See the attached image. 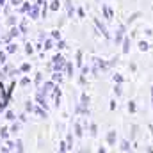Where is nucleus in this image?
<instances>
[{"instance_id": "obj_1", "label": "nucleus", "mask_w": 153, "mask_h": 153, "mask_svg": "<svg viewBox=\"0 0 153 153\" xmlns=\"http://www.w3.org/2000/svg\"><path fill=\"white\" fill-rule=\"evenodd\" d=\"M0 135L5 139V137H7V130H5V128H2V130H0Z\"/></svg>"}, {"instance_id": "obj_2", "label": "nucleus", "mask_w": 153, "mask_h": 153, "mask_svg": "<svg viewBox=\"0 0 153 153\" xmlns=\"http://www.w3.org/2000/svg\"><path fill=\"white\" fill-rule=\"evenodd\" d=\"M7 50H9V52H11V53H13V52H14V50H16V46H14V45H9V48H7Z\"/></svg>"}, {"instance_id": "obj_3", "label": "nucleus", "mask_w": 153, "mask_h": 153, "mask_svg": "<svg viewBox=\"0 0 153 153\" xmlns=\"http://www.w3.org/2000/svg\"><path fill=\"white\" fill-rule=\"evenodd\" d=\"M4 61H5V55H4V53L0 52V62H4Z\"/></svg>"}, {"instance_id": "obj_4", "label": "nucleus", "mask_w": 153, "mask_h": 153, "mask_svg": "<svg viewBox=\"0 0 153 153\" xmlns=\"http://www.w3.org/2000/svg\"><path fill=\"white\" fill-rule=\"evenodd\" d=\"M20 2H22V0H13V4H14V5H16V4H20Z\"/></svg>"}, {"instance_id": "obj_5", "label": "nucleus", "mask_w": 153, "mask_h": 153, "mask_svg": "<svg viewBox=\"0 0 153 153\" xmlns=\"http://www.w3.org/2000/svg\"><path fill=\"white\" fill-rule=\"evenodd\" d=\"M4 2H5V0H0V4H4Z\"/></svg>"}]
</instances>
